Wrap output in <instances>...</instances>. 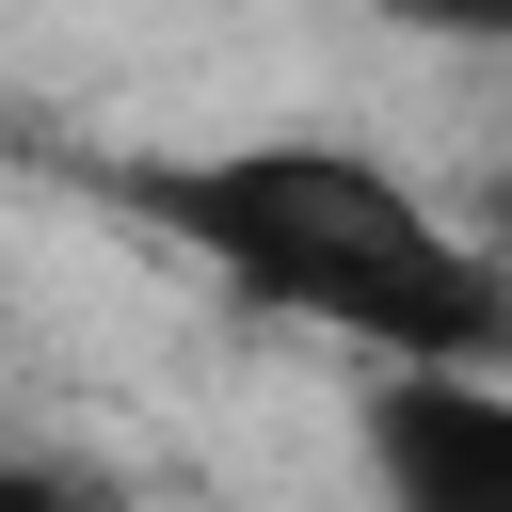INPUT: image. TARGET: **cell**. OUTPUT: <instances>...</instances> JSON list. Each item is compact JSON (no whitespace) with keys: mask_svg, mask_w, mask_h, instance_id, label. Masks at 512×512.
<instances>
[{"mask_svg":"<svg viewBox=\"0 0 512 512\" xmlns=\"http://www.w3.org/2000/svg\"><path fill=\"white\" fill-rule=\"evenodd\" d=\"M96 192L208 272L240 320H288L320 352L384 368H512V304L464 240V208L432 176H400L384 144L336 128H208V144H128L96 160Z\"/></svg>","mask_w":512,"mask_h":512,"instance_id":"cell-1","label":"cell"},{"mask_svg":"<svg viewBox=\"0 0 512 512\" xmlns=\"http://www.w3.org/2000/svg\"><path fill=\"white\" fill-rule=\"evenodd\" d=\"M368 512H512V368H384L352 384Z\"/></svg>","mask_w":512,"mask_h":512,"instance_id":"cell-2","label":"cell"},{"mask_svg":"<svg viewBox=\"0 0 512 512\" xmlns=\"http://www.w3.org/2000/svg\"><path fill=\"white\" fill-rule=\"evenodd\" d=\"M0 512H96V480L48 464V448H0Z\"/></svg>","mask_w":512,"mask_h":512,"instance_id":"cell-3","label":"cell"},{"mask_svg":"<svg viewBox=\"0 0 512 512\" xmlns=\"http://www.w3.org/2000/svg\"><path fill=\"white\" fill-rule=\"evenodd\" d=\"M464 240H480V272H496V304H512V160L480 176V208H464Z\"/></svg>","mask_w":512,"mask_h":512,"instance_id":"cell-4","label":"cell"}]
</instances>
